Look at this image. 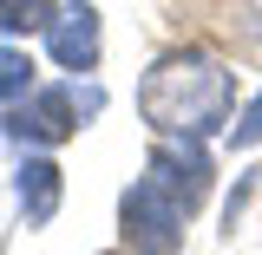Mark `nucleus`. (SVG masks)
Listing matches in <instances>:
<instances>
[{
  "label": "nucleus",
  "instance_id": "20e7f679",
  "mask_svg": "<svg viewBox=\"0 0 262 255\" xmlns=\"http://www.w3.org/2000/svg\"><path fill=\"white\" fill-rule=\"evenodd\" d=\"M144 177H158L184 210H196V203L210 196V151H203V137H158Z\"/></svg>",
  "mask_w": 262,
  "mask_h": 255
},
{
  "label": "nucleus",
  "instance_id": "7ed1b4c3",
  "mask_svg": "<svg viewBox=\"0 0 262 255\" xmlns=\"http://www.w3.org/2000/svg\"><path fill=\"white\" fill-rule=\"evenodd\" d=\"M85 111H98V92L79 98L72 85H53V92H33L20 111H7V131L27 137V144H66V137L79 131Z\"/></svg>",
  "mask_w": 262,
  "mask_h": 255
},
{
  "label": "nucleus",
  "instance_id": "f03ea898",
  "mask_svg": "<svg viewBox=\"0 0 262 255\" xmlns=\"http://www.w3.org/2000/svg\"><path fill=\"white\" fill-rule=\"evenodd\" d=\"M184 203L164 190L158 177H138L125 190V249L131 255H177L184 249Z\"/></svg>",
  "mask_w": 262,
  "mask_h": 255
},
{
  "label": "nucleus",
  "instance_id": "1a4fd4ad",
  "mask_svg": "<svg viewBox=\"0 0 262 255\" xmlns=\"http://www.w3.org/2000/svg\"><path fill=\"white\" fill-rule=\"evenodd\" d=\"M229 144H262V92H256V105L229 125Z\"/></svg>",
  "mask_w": 262,
  "mask_h": 255
},
{
  "label": "nucleus",
  "instance_id": "0eeeda50",
  "mask_svg": "<svg viewBox=\"0 0 262 255\" xmlns=\"http://www.w3.org/2000/svg\"><path fill=\"white\" fill-rule=\"evenodd\" d=\"M59 20L53 0H0V33H46Z\"/></svg>",
  "mask_w": 262,
  "mask_h": 255
},
{
  "label": "nucleus",
  "instance_id": "f257e3e1",
  "mask_svg": "<svg viewBox=\"0 0 262 255\" xmlns=\"http://www.w3.org/2000/svg\"><path fill=\"white\" fill-rule=\"evenodd\" d=\"M236 105V72L210 59V53H164L144 85H138V111L158 137H210Z\"/></svg>",
  "mask_w": 262,
  "mask_h": 255
},
{
  "label": "nucleus",
  "instance_id": "6e6552de",
  "mask_svg": "<svg viewBox=\"0 0 262 255\" xmlns=\"http://www.w3.org/2000/svg\"><path fill=\"white\" fill-rule=\"evenodd\" d=\"M27 85H33V59L0 46V98H27Z\"/></svg>",
  "mask_w": 262,
  "mask_h": 255
},
{
  "label": "nucleus",
  "instance_id": "423d86ee",
  "mask_svg": "<svg viewBox=\"0 0 262 255\" xmlns=\"http://www.w3.org/2000/svg\"><path fill=\"white\" fill-rule=\"evenodd\" d=\"M20 210H27V223H53V210H59V164L46 157H27L20 164Z\"/></svg>",
  "mask_w": 262,
  "mask_h": 255
},
{
  "label": "nucleus",
  "instance_id": "39448f33",
  "mask_svg": "<svg viewBox=\"0 0 262 255\" xmlns=\"http://www.w3.org/2000/svg\"><path fill=\"white\" fill-rule=\"evenodd\" d=\"M46 46H53V59L66 72H92L98 65V13L92 7H66L59 20L46 27Z\"/></svg>",
  "mask_w": 262,
  "mask_h": 255
}]
</instances>
